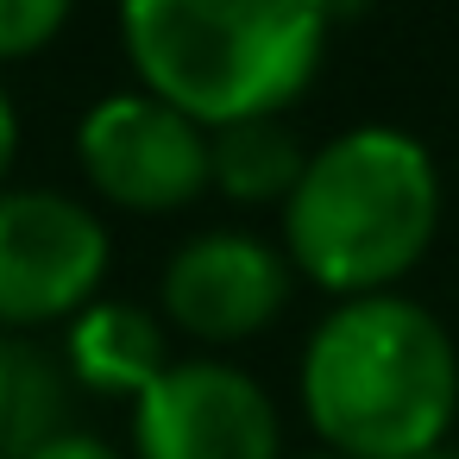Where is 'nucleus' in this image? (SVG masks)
<instances>
[{
    "instance_id": "1",
    "label": "nucleus",
    "mask_w": 459,
    "mask_h": 459,
    "mask_svg": "<svg viewBox=\"0 0 459 459\" xmlns=\"http://www.w3.org/2000/svg\"><path fill=\"white\" fill-rule=\"evenodd\" d=\"M333 0H120V45L145 95L195 126L277 120L321 70Z\"/></svg>"
},
{
    "instance_id": "2",
    "label": "nucleus",
    "mask_w": 459,
    "mask_h": 459,
    "mask_svg": "<svg viewBox=\"0 0 459 459\" xmlns=\"http://www.w3.org/2000/svg\"><path fill=\"white\" fill-rule=\"evenodd\" d=\"M302 409L327 453L415 459L459 415V352L409 296H346L302 346Z\"/></svg>"
},
{
    "instance_id": "3",
    "label": "nucleus",
    "mask_w": 459,
    "mask_h": 459,
    "mask_svg": "<svg viewBox=\"0 0 459 459\" xmlns=\"http://www.w3.org/2000/svg\"><path fill=\"white\" fill-rule=\"evenodd\" d=\"M434 227L440 177L403 126H352L327 139L283 202L290 264L333 296H384L421 264Z\"/></svg>"
},
{
    "instance_id": "4",
    "label": "nucleus",
    "mask_w": 459,
    "mask_h": 459,
    "mask_svg": "<svg viewBox=\"0 0 459 459\" xmlns=\"http://www.w3.org/2000/svg\"><path fill=\"white\" fill-rule=\"evenodd\" d=\"M108 277V227L57 189H0V327L82 315Z\"/></svg>"
},
{
    "instance_id": "5",
    "label": "nucleus",
    "mask_w": 459,
    "mask_h": 459,
    "mask_svg": "<svg viewBox=\"0 0 459 459\" xmlns=\"http://www.w3.org/2000/svg\"><path fill=\"white\" fill-rule=\"evenodd\" d=\"M76 164L108 202L133 214H170L208 189V126L145 89L108 95L76 126Z\"/></svg>"
},
{
    "instance_id": "6",
    "label": "nucleus",
    "mask_w": 459,
    "mask_h": 459,
    "mask_svg": "<svg viewBox=\"0 0 459 459\" xmlns=\"http://www.w3.org/2000/svg\"><path fill=\"white\" fill-rule=\"evenodd\" d=\"M139 459H283L277 403L221 359L164 365V377L133 403Z\"/></svg>"
},
{
    "instance_id": "7",
    "label": "nucleus",
    "mask_w": 459,
    "mask_h": 459,
    "mask_svg": "<svg viewBox=\"0 0 459 459\" xmlns=\"http://www.w3.org/2000/svg\"><path fill=\"white\" fill-rule=\"evenodd\" d=\"M290 302V258L258 233H195L164 264V315L195 340H252Z\"/></svg>"
},
{
    "instance_id": "8",
    "label": "nucleus",
    "mask_w": 459,
    "mask_h": 459,
    "mask_svg": "<svg viewBox=\"0 0 459 459\" xmlns=\"http://www.w3.org/2000/svg\"><path fill=\"white\" fill-rule=\"evenodd\" d=\"M164 365H170L164 327L139 302H89L82 315H70V371L82 390L139 403L164 377Z\"/></svg>"
},
{
    "instance_id": "9",
    "label": "nucleus",
    "mask_w": 459,
    "mask_h": 459,
    "mask_svg": "<svg viewBox=\"0 0 459 459\" xmlns=\"http://www.w3.org/2000/svg\"><path fill=\"white\" fill-rule=\"evenodd\" d=\"M302 164L308 158L283 120H233V126L208 133V183L227 202H246V208L290 202Z\"/></svg>"
},
{
    "instance_id": "10",
    "label": "nucleus",
    "mask_w": 459,
    "mask_h": 459,
    "mask_svg": "<svg viewBox=\"0 0 459 459\" xmlns=\"http://www.w3.org/2000/svg\"><path fill=\"white\" fill-rule=\"evenodd\" d=\"M70 7H76V0H0V64L45 51L64 32Z\"/></svg>"
},
{
    "instance_id": "11",
    "label": "nucleus",
    "mask_w": 459,
    "mask_h": 459,
    "mask_svg": "<svg viewBox=\"0 0 459 459\" xmlns=\"http://www.w3.org/2000/svg\"><path fill=\"white\" fill-rule=\"evenodd\" d=\"M20 459H120L108 440H95V434H76V428H57V434H45L39 446H26Z\"/></svg>"
},
{
    "instance_id": "12",
    "label": "nucleus",
    "mask_w": 459,
    "mask_h": 459,
    "mask_svg": "<svg viewBox=\"0 0 459 459\" xmlns=\"http://www.w3.org/2000/svg\"><path fill=\"white\" fill-rule=\"evenodd\" d=\"M13 152H20V114H13V95L0 89V183L13 170Z\"/></svg>"
},
{
    "instance_id": "13",
    "label": "nucleus",
    "mask_w": 459,
    "mask_h": 459,
    "mask_svg": "<svg viewBox=\"0 0 459 459\" xmlns=\"http://www.w3.org/2000/svg\"><path fill=\"white\" fill-rule=\"evenodd\" d=\"M13 371H20V352L0 340V440H7V421H13Z\"/></svg>"
},
{
    "instance_id": "14",
    "label": "nucleus",
    "mask_w": 459,
    "mask_h": 459,
    "mask_svg": "<svg viewBox=\"0 0 459 459\" xmlns=\"http://www.w3.org/2000/svg\"><path fill=\"white\" fill-rule=\"evenodd\" d=\"M415 459H459V446H428V453H415Z\"/></svg>"
},
{
    "instance_id": "15",
    "label": "nucleus",
    "mask_w": 459,
    "mask_h": 459,
    "mask_svg": "<svg viewBox=\"0 0 459 459\" xmlns=\"http://www.w3.org/2000/svg\"><path fill=\"white\" fill-rule=\"evenodd\" d=\"M308 459H346V453H308Z\"/></svg>"
}]
</instances>
